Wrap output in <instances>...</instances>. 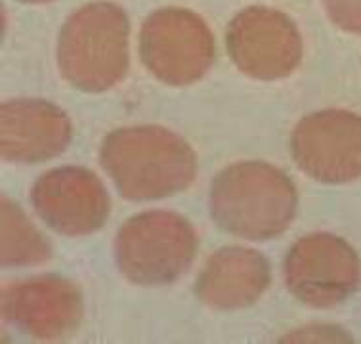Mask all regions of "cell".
<instances>
[{
	"label": "cell",
	"instance_id": "obj_1",
	"mask_svg": "<svg viewBox=\"0 0 361 344\" xmlns=\"http://www.w3.org/2000/svg\"><path fill=\"white\" fill-rule=\"evenodd\" d=\"M99 163L118 193L153 201L188 190L197 176V157L182 136L159 125L111 130L99 147Z\"/></svg>",
	"mask_w": 361,
	"mask_h": 344
},
{
	"label": "cell",
	"instance_id": "obj_2",
	"mask_svg": "<svg viewBox=\"0 0 361 344\" xmlns=\"http://www.w3.org/2000/svg\"><path fill=\"white\" fill-rule=\"evenodd\" d=\"M298 211L295 182L264 161L233 163L210 185V214L224 232L249 241H268L287 232Z\"/></svg>",
	"mask_w": 361,
	"mask_h": 344
},
{
	"label": "cell",
	"instance_id": "obj_3",
	"mask_svg": "<svg viewBox=\"0 0 361 344\" xmlns=\"http://www.w3.org/2000/svg\"><path fill=\"white\" fill-rule=\"evenodd\" d=\"M128 20L111 2H92L66 21L59 33L61 77L80 92L99 94L128 71Z\"/></svg>",
	"mask_w": 361,
	"mask_h": 344
},
{
	"label": "cell",
	"instance_id": "obj_4",
	"mask_svg": "<svg viewBox=\"0 0 361 344\" xmlns=\"http://www.w3.org/2000/svg\"><path fill=\"white\" fill-rule=\"evenodd\" d=\"M197 245L190 220L155 209L134 214L121 226L115 238V262L130 283L169 285L190 268Z\"/></svg>",
	"mask_w": 361,
	"mask_h": 344
},
{
	"label": "cell",
	"instance_id": "obj_5",
	"mask_svg": "<svg viewBox=\"0 0 361 344\" xmlns=\"http://www.w3.org/2000/svg\"><path fill=\"white\" fill-rule=\"evenodd\" d=\"M214 54L209 25L190 10H159L145 20L140 31L142 63L169 86H190L203 79Z\"/></svg>",
	"mask_w": 361,
	"mask_h": 344
},
{
	"label": "cell",
	"instance_id": "obj_6",
	"mask_svg": "<svg viewBox=\"0 0 361 344\" xmlns=\"http://www.w3.org/2000/svg\"><path fill=\"white\" fill-rule=\"evenodd\" d=\"M290 295L310 308H333L357 291L361 258L335 233H308L290 247L283 262Z\"/></svg>",
	"mask_w": 361,
	"mask_h": 344
},
{
	"label": "cell",
	"instance_id": "obj_7",
	"mask_svg": "<svg viewBox=\"0 0 361 344\" xmlns=\"http://www.w3.org/2000/svg\"><path fill=\"white\" fill-rule=\"evenodd\" d=\"M290 153L315 182L348 184L361 178V115L348 109L310 113L290 134Z\"/></svg>",
	"mask_w": 361,
	"mask_h": 344
},
{
	"label": "cell",
	"instance_id": "obj_8",
	"mask_svg": "<svg viewBox=\"0 0 361 344\" xmlns=\"http://www.w3.org/2000/svg\"><path fill=\"white\" fill-rule=\"evenodd\" d=\"M226 47L237 69L258 80L285 79L302 60V39L295 23L264 6L237 13L228 27Z\"/></svg>",
	"mask_w": 361,
	"mask_h": 344
},
{
	"label": "cell",
	"instance_id": "obj_9",
	"mask_svg": "<svg viewBox=\"0 0 361 344\" xmlns=\"http://www.w3.org/2000/svg\"><path fill=\"white\" fill-rule=\"evenodd\" d=\"M31 203L50 230L67 238L98 232L111 211V199L98 174L77 165L58 166L39 176Z\"/></svg>",
	"mask_w": 361,
	"mask_h": 344
},
{
	"label": "cell",
	"instance_id": "obj_10",
	"mask_svg": "<svg viewBox=\"0 0 361 344\" xmlns=\"http://www.w3.org/2000/svg\"><path fill=\"white\" fill-rule=\"evenodd\" d=\"M2 318L40 340L69 337L85 316V297L77 283L56 274L13 281L2 289Z\"/></svg>",
	"mask_w": 361,
	"mask_h": 344
},
{
	"label": "cell",
	"instance_id": "obj_11",
	"mask_svg": "<svg viewBox=\"0 0 361 344\" xmlns=\"http://www.w3.org/2000/svg\"><path fill=\"white\" fill-rule=\"evenodd\" d=\"M71 138V119L52 102L16 98L0 106V155L8 163L50 161L66 152Z\"/></svg>",
	"mask_w": 361,
	"mask_h": 344
},
{
	"label": "cell",
	"instance_id": "obj_12",
	"mask_svg": "<svg viewBox=\"0 0 361 344\" xmlns=\"http://www.w3.org/2000/svg\"><path fill=\"white\" fill-rule=\"evenodd\" d=\"M271 283V268L262 252L249 247H224L204 262L195 281V295L216 310L252 306Z\"/></svg>",
	"mask_w": 361,
	"mask_h": 344
},
{
	"label": "cell",
	"instance_id": "obj_13",
	"mask_svg": "<svg viewBox=\"0 0 361 344\" xmlns=\"http://www.w3.org/2000/svg\"><path fill=\"white\" fill-rule=\"evenodd\" d=\"M0 262L4 268L37 266L52 258V245L27 219L21 207L2 195L0 201Z\"/></svg>",
	"mask_w": 361,
	"mask_h": 344
},
{
	"label": "cell",
	"instance_id": "obj_14",
	"mask_svg": "<svg viewBox=\"0 0 361 344\" xmlns=\"http://www.w3.org/2000/svg\"><path fill=\"white\" fill-rule=\"evenodd\" d=\"M344 327L335 324H310L283 335L281 343H352Z\"/></svg>",
	"mask_w": 361,
	"mask_h": 344
},
{
	"label": "cell",
	"instance_id": "obj_15",
	"mask_svg": "<svg viewBox=\"0 0 361 344\" xmlns=\"http://www.w3.org/2000/svg\"><path fill=\"white\" fill-rule=\"evenodd\" d=\"M329 18L348 33H361V0H325Z\"/></svg>",
	"mask_w": 361,
	"mask_h": 344
},
{
	"label": "cell",
	"instance_id": "obj_16",
	"mask_svg": "<svg viewBox=\"0 0 361 344\" xmlns=\"http://www.w3.org/2000/svg\"><path fill=\"white\" fill-rule=\"evenodd\" d=\"M23 2H48V0H23Z\"/></svg>",
	"mask_w": 361,
	"mask_h": 344
}]
</instances>
